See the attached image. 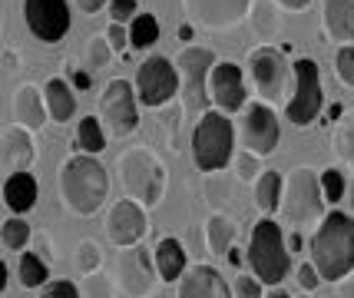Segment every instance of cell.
Instances as JSON below:
<instances>
[{
    "mask_svg": "<svg viewBox=\"0 0 354 298\" xmlns=\"http://www.w3.org/2000/svg\"><path fill=\"white\" fill-rule=\"evenodd\" d=\"M308 255L322 282H338L341 275H348L354 268V216L328 209L308 239Z\"/></svg>",
    "mask_w": 354,
    "mask_h": 298,
    "instance_id": "1",
    "label": "cell"
},
{
    "mask_svg": "<svg viewBox=\"0 0 354 298\" xmlns=\"http://www.w3.org/2000/svg\"><path fill=\"white\" fill-rule=\"evenodd\" d=\"M60 196L77 216H93L100 212L109 196V176L106 166L96 156H70L60 169Z\"/></svg>",
    "mask_w": 354,
    "mask_h": 298,
    "instance_id": "2",
    "label": "cell"
},
{
    "mask_svg": "<svg viewBox=\"0 0 354 298\" xmlns=\"http://www.w3.org/2000/svg\"><path fill=\"white\" fill-rule=\"evenodd\" d=\"M328 212V203L322 196V183L311 166H295L288 176H281V203H278V216L288 222L292 229H308L318 225Z\"/></svg>",
    "mask_w": 354,
    "mask_h": 298,
    "instance_id": "3",
    "label": "cell"
},
{
    "mask_svg": "<svg viewBox=\"0 0 354 298\" xmlns=\"http://www.w3.org/2000/svg\"><path fill=\"white\" fill-rule=\"evenodd\" d=\"M116 169H120V183L126 189V199H133L139 205H156L166 196L169 173H166V162L156 156L153 149H146V146L126 149L120 162H116Z\"/></svg>",
    "mask_w": 354,
    "mask_h": 298,
    "instance_id": "4",
    "label": "cell"
},
{
    "mask_svg": "<svg viewBox=\"0 0 354 298\" xmlns=\"http://www.w3.org/2000/svg\"><path fill=\"white\" fill-rule=\"evenodd\" d=\"M248 266L255 272V279L262 285H281L288 279L292 268V255L285 249V229L275 219H259L248 239Z\"/></svg>",
    "mask_w": 354,
    "mask_h": 298,
    "instance_id": "5",
    "label": "cell"
},
{
    "mask_svg": "<svg viewBox=\"0 0 354 298\" xmlns=\"http://www.w3.org/2000/svg\"><path fill=\"white\" fill-rule=\"evenodd\" d=\"M235 153V126L218 110H205L192 129V159L202 173H222Z\"/></svg>",
    "mask_w": 354,
    "mask_h": 298,
    "instance_id": "6",
    "label": "cell"
},
{
    "mask_svg": "<svg viewBox=\"0 0 354 298\" xmlns=\"http://www.w3.org/2000/svg\"><path fill=\"white\" fill-rule=\"evenodd\" d=\"M216 66V53L205 47H185L179 50L176 73L183 86V113L189 120H199L209 110V70Z\"/></svg>",
    "mask_w": 354,
    "mask_h": 298,
    "instance_id": "7",
    "label": "cell"
},
{
    "mask_svg": "<svg viewBox=\"0 0 354 298\" xmlns=\"http://www.w3.org/2000/svg\"><path fill=\"white\" fill-rule=\"evenodd\" d=\"M292 77H295V93L288 96V103H285V116H288L292 126H311L322 116V106H324L318 63L308 60V57L295 60Z\"/></svg>",
    "mask_w": 354,
    "mask_h": 298,
    "instance_id": "8",
    "label": "cell"
},
{
    "mask_svg": "<svg viewBox=\"0 0 354 298\" xmlns=\"http://www.w3.org/2000/svg\"><path fill=\"white\" fill-rule=\"evenodd\" d=\"M136 103L149 106V110H162L166 103L176 100L179 93V73H176V63L166 57H146L136 70Z\"/></svg>",
    "mask_w": 354,
    "mask_h": 298,
    "instance_id": "9",
    "label": "cell"
},
{
    "mask_svg": "<svg viewBox=\"0 0 354 298\" xmlns=\"http://www.w3.org/2000/svg\"><path fill=\"white\" fill-rule=\"evenodd\" d=\"M248 73H252V83L262 96V103H278L288 93V80H292V70L285 57L278 53L275 47H259L248 53Z\"/></svg>",
    "mask_w": 354,
    "mask_h": 298,
    "instance_id": "10",
    "label": "cell"
},
{
    "mask_svg": "<svg viewBox=\"0 0 354 298\" xmlns=\"http://www.w3.org/2000/svg\"><path fill=\"white\" fill-rule=\"evenodd\" d=\"M100 113L113 136H129L139 129V106L129 80H109L100 96Z\"/></svg>",
    "mask_w": 354,
    "mask_h": 298,
    "instance_id": "11",
    "label": "cell"
},
{
    "mask_svg": "<svg viewBox=\"0 0 354 298\" xmlns=\"http://www.w3.org/2000/svg\"><path fill=\"white\" fill-rule=\"evenodd\" d=\"M245 116H242V146L255 156H272L278 149V140H281V126H278V116L268 103H248L242 106Z\"/></svg>",
    "mask_w": 354,
    "mask_h": 298,
    "instance_id": "12",
    "label": "cell"
},
{
    "mask_svg": "<svg viewBox=\"0 0 354 298\" xmlns=\"http://www.w3.org/2000/svg\"><path fill=\"white\" fill-rule=\"evenodd\" d=\"M252 0H183V10L192 27L202 30H232L248 14Z\"/></svg>",
    "mask_w": 354,
    "mask_h": 298,
    "instance_id": "13",
    "label": "cell"
},
{
    "mask_svg": "<svg viewBox=\"0 0 354 298\" xmlns=\"http://www.w3.org/2000/svg\"><path fill=\"white\" fill-rule=\"evenodd\" d=\"M24 17L37 40L57 44L70 30V3L66 0H24Z\"/></svg>",
    "mask_w": 354,
    "mask_h": 298,
    "instance_id": "14",
    "label": "cell"
},
{
    "mask_svg": "<svg viewBox=\"0 0 354 298\" xmlns=\"http://www.w3.org/2000/svg\"><path fill=\"white\" fill-rule=\"evenodd\" d=\"M116 275H120V285H123L126 295L133 298H149L156 285V262H153V252H146L142 245H129L120 255V266H116Z\"/></svg>",
    "mask_w": 354,
    "mask_h": 298,
    "instance_id": "15",
    "label": "cell"
},
{
    "mask_svg": "<svg viewBox=\"0 0 354 298\" xmlns=\"http://www.w3.org/2000/svg\"><path fill=\"white\" fill-rule=\"evenodd\" d=\"M149 229V219H146V209L133 199H120L113 203L106 216V236L116 249H129V245H139V239L146 236Z\"/></svg>",
    "mask_w": 354,
    "mask_h": 298,
    "instance_id": "16",
    "label": "cell"
},
{
    "mask_svg": "<svg viewBox=\"0 0 354 298\" xmlns=\"http://www.w3.org/2000/svg\"><path fill=\"white\" fill-rule=\"evenodd\" d=\"M209 100L218 106V113H239L248 103V90H245V77H242V66L235 63H216L209 70Z\"/></svg>",
    "mask_w": 354,
    "mask_h": 298,
    "instance_id": "17",
    "label": "cell"
},
{
    "mask_svg": "<svg viewBox=\"0 0 354 298\" xmlns=\"http://www.w3.org/2000/svg\"><path fill=\"white\" fill-rule=\"evenodd\" d=\"M176 298H232V288L225 282V275L216 266H185V272L176 279Z\"/></svg>",
    "mask_w": 354,
    "mask_h": 298,
    "instance_id": "18",
    "label": "cell"
},
{
    "mask_svg": "<svg viewBox=\"0 0 354 298\" xmlns=\"http://www.w3.org/2000/svg\"><path fill=\"white\" fill-rule=\"evenodd\" d=\"M33 159H37V149H33L30 133L20 129V126L7 129L3 140H0V162H7L10 173H27Z\"/></svg>",
    "mask_w": 354,
    "mask_h": 298,
    "instance_id": "19",
    "label": "cell"
},
{
    "mask_svg": "<svg viewBox=\"0 0 354 298\" xmlns=\"http://www.w3.org/2000/svg\"><path fill=\"white\" fill-rule=\"evenodd\" d=\"M14 120L20 123V129H40L46 123V106H44V93L33 86V83H24L14 93Z\"/></svg>",
    "mask_w": 354,
    "mask_h": 298,
    "instance_id": "20",
    "label": "cell"
},
{
    "mask_svg": "<svg viewBox=\"0 0 354 298\" xmlns=\"http://www.w3.org/2000/svg\"><path fill=\"white\" fill-rule=\"evenodd\" d=\"M37 192L40 189H37V179L30 176V169L27 173H10L7 183H3V203L14 216H24L37 205Z\"/></svg>",
    "mask_w": 354,
    "mask_h": 298,
    "instance_id": "21",
    "label": "cell"
},
{
    "mask_svg": "<svg viewBox=\"0 0 354 298\" xmlns=\"http://www.w3.org/2000/svg\"><path fill=\"white\" fill-rule=\"evenodd\" d=\"M44 106H46V116H50L53 123H66V120H73V113H77V96H73V86H70L66 80H60V77L46 80Z\"/></svg>",
    "mask_w": 354,
    "mask_h": 298,
    "instance_id": "22",
    "label": "cell"
},
{
    "mask_svg": "<svg viewBox=\"0 0 354 298\" xmlns=\"http://www.w3.org/2000/svg\"><path fill=\"white\" fill-rule=\"evenodd\" d=\"M324 30L338 44H354V0H324Z\"/></svg>",
    "mask_w": 354,
    "mask_h": 298,
    "instance_id": "23",
    "label": "cell"
},
{
    "mask_svg": "<svg viewBox=\"0 0 354 298\" xmlns=\"http://www.w3.org/2000/svg\"><path fill=\"white\" fill-rule=\"evenodd\" d=\"M156 275L162 279V282H176L179 275L185 272V266H189V259H185V249L179 239H162L159 245H156Z\"/></svg>",
    "mask_w": 354,
    "mask_h": 298,
    "instance_id": "24",
    "label": "cell"
},
{
    "mask_svg": "<svg viewBox=\"0 0 354 298\" xmlns=\"http://www.w3.org/2000/svg\"><path fill=\"white\" fill-rule=\"evenodd\" d=\"M202 229H205V242H209V252H212V255H225V252L235 245V239H239V225H235V219L225 216V212H212Z\"/></svg>",
    "mask_w": 354,
    "mask_h": 298,
    "instance_id": "25",
    "label": "cell"
},
{
    "mask_svg": "<svg viewBox=\"0 0 354 298\" xmlns=\"http://www.w3.org/2000/svg\"><path fill=\"white\" fill-rule=\"evenodd\" d=\"M252 196L255 205L265 216H278V203H281V173L278 169H262V176L252 183Z\"/></svg>",
    "mask_w": 354,
    "mask_h": 298,
    "instance_id": "26",
    "label": "cell"
},
{
    "mask_svg": "<svg viewBox=\"0 0 354 298\" xmlns=\"http://www.w3.org/2000/svg\"><path fill=\"white\" fill-rule=\"evenodd\" d=\"M331 153L354 169V110H344L335 120V129H331Z\"/></svg>",
    "mask_w": 354,
    "mask_h": 298,
    "instance_id": "27",
    "label": "cell"
},
{
    "mask_svg": "<svg viewBox=\"0 0 354 298\" xmlns=\"http://www.w3.org/2000/svg\"><path fill=\"white\" fill-rule=\"evenodd\" d=\"M129 47L133 50H149L153 44H159V20L156 14H136L129 20Z\"/></svg>",
    "mask_w": 354,
    "mask_h": 298,
    "instance_id": "28",
    "label": "cell"
},
{
    "mask_svg": "<svg viewBox=\"0 0 354 298\" xmlns=\"http://www.w3.org/2000/svg\"><path fill=\"white\" fill-rule=\"evenodd\" d=\"M77 146L86 153V156H100L106 149V133H103V123L96 116H83L77 126Z\"/></svg>",
    "mask_w": 354,
    "mask_h": 298,
    "instance_id": "29",
    "label": "cell"
},
{
    "mask_svg": "<svg viewBox=\"0 0 354 298\" xmlns=\"http://www.w3.org/2000/svg\"><path fill=\"white\" fill-rule=\"evenodd\" d=\"M17 275H20L24 288H40L44 282H50V266L37 252H24L20 255V266H17Z\"/></svg>",
    "mask_w": 354,
    "mask_h": 298,
    "instance_id": "30",
    "label": "cell"
},
{
    "mask_svg": "<svg viewBox=\"0 0 354 298\" xmlns=\"http://www.w3.org/2000/svg\"><path fill=\"white\" fill-rule=\"evenodd\" d=\"M30 222L24 219V216H10V219L0 225V242L7 245V249L14 252H24L27 249V242H30Z\"/></svg>",
    "mask_w": 354,
    "mask_h": 298,
    "instance_id": "31",
    "label": "cell"
},
{
    "mask_svg": "<svg viewBox=\"0 0 354 298\" xmlns=\"http://www.w3.org/2000/svg\"><path fill=\"white\" fill-rule=\"evenodd\" d=\"M318 183H322V196L324 203H341L344 199V192H348V176L341 173L338 166H331V169H324V173H318Z\"/></svg>",
    "mask_w": 354,
    "mask_h": 298,
    "instance_id": "32",
    "label": "cell"
},
{
    "mask_svg": "<svg viewBox=\"0 0 354 298\" xmlns=\"http://www.w3.org/2000/svg\"><path fill=\"white\" fill-rule=\"evenodd\" d=\"M77 268L83 275H93V272L103 268V249H100L93 239H83L77 245Z\"/></svg>",
    "mask_w": 354,
    "mask_h": 298,
    "instance_id": "33",
    "label": "cell"
},
{
    "mask_svg": "<svg viewBox=\"0 0 354 298\" xmlns=\"http://www.w3.org/2000/svg\"><path fill=\"white\" fill-rule=\"evenodd\" d=\"M80 298H116V285H113L106 272H93L80 288Z\"/></svg>",
    "mask_w": 354,
    "mask_h": 298,
    "instance_id": "34",
    "label": "cell"
},
{
    "mask_svg": "<svg viewBox=\"0 0 354 298\" xmlns=\"http://www.w3.org/2000/svg\"><path fill=\"white\" fill-rule=\"evenodd\" d=\"M248 10H252V27H255V33L262 37V44L265 40H272V37L278 33V20H275V14H272V7H265V3H252Z\"/></svg>",
    "mask_w": 354,
    "mask_h": 298,
    "instance_id": "35",
    "label": "cell"
},
{
    "mask_svg": "<svg viewBox=\"0 0 354 298\" xmlns=\"http://www.w3.org/2000/svg\"><path fill=\"white\" fill-rule=\"evenodd\" d=\"M235 176L242 179V183H255L259 176H262V156H255V153H235Z\"/></svg>",
    "mask_w": 354,
    "mask_h": 298,
    "instance_id": "36",
    "label": "cell"
},
{
    "mask_svg": "<svg viewBox=\"0 0 354 298\" xmlns=\"http://www.w3.org/2000/svg\"><path fill=\"white\" fill-rule=\"evenodd\" d=\"M113 57V50H109L106 37L100 33V37H90V44H86V63H90V70H103Z\"/></svg>",
    "mask_w": 354,
    "mask_h": 298,
    "instance_id": "37",
    "label": "cell"
},
{
    "mask_svg": "<svg viewBox=\"0 0 354 298\" xmlns=\"http://www.w3.org/2000/svg\"><path fill=\"white\" fill-rule=\"evenodd\" d=\"M335 73L344 86H354V44H344L335 53Z\"/></svg>",
    "mask_w": 354,
    "mask_h": 298,
    "instance_id": "38",
    "label": "cell"
},
{
    "mask_svg": "<svg viewBox=\"0 0 354 298\" xmlns=\"http://www.w3.org/2000/svg\"><path fill=\"white\" fill-rule=\"evenodd\" d=\"M229 189H232V183L225 179V176H218V173L205 176V199H209L212 205L225 203V199H229Z\"/></svg>",
    "mask_w": 354,
    "mask_h": 298,
    "instance_id": "39",
    "label": "cell"
},
{
    "mask_svg": "<svg viewBox=\"0 0 354 298\" xmlns=\"http://www.w3.org/2000/svg\"><path fill=\"white\" fill-rule=\"evenodd\" d=\"M40 298H80V288L70 279H53L40 285Z\"/></svg>",
    "mask_w": 354,
    "mask_h": 298,
    "instance_id": "40",
    "label": "cell"
},
{
    "mask_svg": "<svg viewBox=\"0 0 354 298\" xmlns=\"http://www.w3.org/2000/svg\"><path fill=\"white\" fill-rule=\"evenodd\" d=\"M232 288V298H262V282L255 275H239Z\"/></svg>",
    "mask_w": 354,
    "mask_h": 298,
    "instance_id": "41",
    "label": "cell"
},
{
    "mask_svg": "<svg viewBox=\"0 0 354 298\" xmlns=\"http://www.w3.org/2000/svg\"><path fill=\"white\" fill-rule=\"evenodd\" d=\"M106 3H109V17H113V24H129V20L139 14L136 0H106Z\"/></svg>",
    "mask_w": 354,
    "mask_h": 298,
    "instance_id": "42",
    "label": "cell"
},
{
    "mask_svg": "<svg viewBox=\"0 0 354 298\" xmlns=\"http://www.w3.org/2000/svg\"><path fill=\"white\" fill-rule=\"evenodd\" d=\"M103 37H106V44L113 53H126V50H129V33H126L123 24H109Z\"/></svg>",
    "mask_w": 354,
    "mask_h": 298,
    "instance_id": "43",
    "label": "cell"
},
{
    "mask_svg": "<svg viewBox=\"0 0 354 298\" xmlns=\"http://www.w3.org/2000/svg\"><path fill=\"white\" fill-rule=\"evenodd\" d=\"M295 279H298V285H301V292H315V288L322 285V275L315 272V266H311V262H301V266H298V272H295Z\"/></svg>",
    "mask_w": 354,
    "mask_h": 298,
    "instance_id": "44",
    "label": "cell"
},
{
    "mask_svg": "<svg viewBox=\"0 0 354 298\" xmlns=\"http://www.w3.org/2000/svg\"><path fill=\"white\" fill-rule=\"evenodd\" d=\"M335 295H338V298H354V268L335 282Z\"/></svg>",
    "mask_w": 354,
    "mask_h": 298,
    "instance_id": "45",
    "label": "cell"
},
{
    "mask_svg": "<svg viewBox=\"0 0 354 298\" xmlns=\"http://www.w3.org/2000/svg\"><path fill=\"white\" fill-rule=\"evenodd\" d=\"M83 14H96V10H103L106 7V0H73Z\"/></svg>",
    "mask_w": 354,
    "mask_h": 298,
    "instance_id": "46",
    "label": "cell"
},
{
    "mask_svg": "<svg viewBox=\"0 0 354 298\" xmlns=\"http://www.w3.org/2000/svg\"><path fill=\"white\" fill-rule=\"evenodd\" d=\"M222 259H225V262H229L232 268H239V266H242V262H245V259H242V252H239V245H232V249L225 252Z\"/></svg>",
    "mask_w": 354,
    "mask_h": 298,
    "instance_id": "47",
    "label": "cell"
},
{
    "mask_svg": "<svg viewBox=\"0 0 354 298\" xmlns=\"http://www.w3.org/2000/svg\"><path fill=\"white\" fill-rule=\"evenodd\" d=\"M70 80H73V86H77V90H86V86H90V73H83V70H73Z\"/></svg>",
    "mask_w": 354,
    "mask_h": 298,
    "instance_id": "48",
    "label": "cell"
},
{
    "mask_svg": "<svg viewBox=\"0 0 354 298\" xmlns=\"http://www.w3.org/2000/svg\"><path fill=\"white\" fill-rule=\"evenodd\" d=\"M285 249H288V255H298V252H301V232H298V229L288 236V245H285Z\"/></svg>",
    "mask_w": 354,
    "mask_h": 298,
    "instance_id": "49",
    "label": "cell"
},
{
    "mask_svg": "<svg viewBox=\"0 0 354 298\" xmlns=\"http://www.w3.org/2000/svg\"><path fill=\"white\" fill-rule=\"evenodd\" d=\"M278 7H285V10H305L311 0H275Z\"/></svg>",
    "mask_w": 354,
    "mask_h": 298,
    "instance_id": "50",
    "label": "cell"
},
{
    "mask_svg": "<svg viewBox=\"0 0 354 298\" xmlns=\"http://www.w3.org/2000/svg\"><path fill=\"white\" fill-rule=\"evenodd\" d=\"M262 298H292V295H288V292H285L281 285H272V288H268V292H265Z\"/></svg>",
    "mask_w": 354,
    "mask_h": 298,
    "instance_id": "51",
    "label": "cell"
},
{
    "mask_svg": "<svg viewBox=\"0 0 354 298\" xmlns=\"http://www.w3.org/2000/svg\"><path fill=\"white\" fill-rule=\"evenodd\" d=\"M192 33H196V27H192V24H183V27H179V40L189 44V40H192Z\"/></svg>",
    "mask_w": 354,
    "mask_h": 298,
    "instance_id": "52",
    "label": "cell"
},
{
    "mask_svg": "<svg viewBox=\"0 0 354 298\" xmlns=\"http://www.w3.org/2000/svg\"><path fill=\"white\" fill-rule=\"evenodd\" d=\"M341 113H344V106H341V103H335V106L328 110V123H335V120H338Z\"/></svg>",
    "mask_w": 354,
    "mask_h": 298,
    "instance_id": "53",
    "label": "cell"
},
{
    "mask_svg": "<svg viewBox=\"0 0 354 298\" xmlns=\"http://www.w3.org/2000/svg\"><path fill=\"white\" fill-rule=\"evenodd\" d=\"M7 279H10V272H7V262H0V292L7 288Z\"/></svg>",
    "mask_w": 354,
    "mask_h": 298,
    "instance_id": "54",
    "label": "cell"
},
{
    "mask_svg": "<svg viewBox=\"0 0 354 298\" xmlns=\"http://www.w3.org/2000/svg\"><path fill=\"white\" fill-rule=\"evenodd\" d=\"M344 196H348V205H351V216H354V183L348 186V192H344Z\"/></svg>",
    "mask_w": 354,
    "mask_h": 298,
    "instance_id": "55",
    "label": "cell"
},
{
    "mask_svg": "<svg viewBox=\"0 0 354 298\" xmlns=\"http://www.w3.org/2000/svg\"><path fill=\"white\" fill-rule=\"evenodd\" d=\"M292 298H308V292H305V295H292Z\"/></svg>",
    "mask_w": 354,
    "mask_h": 298,
    "instance_id": "56",
    "label": "cell"
}]
</instances>
